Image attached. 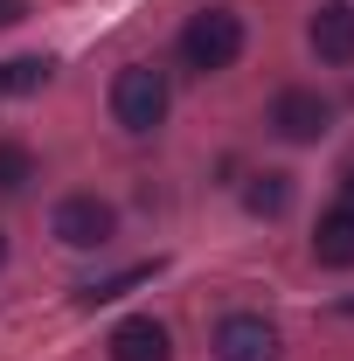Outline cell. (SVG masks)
I'll return each mask as SVG.
<instances>
[{"instance_id": "6da1fadb", "label": "cell", "mask_w": 354, "mask_h": 361, "mask_svg": "<svg viewBox=\"0 0 354 361\" xmlns=\"http://www.w3.org/2000/svg\"><path fill=\"white\" fill-rule=\"evenodd\" d=\"M243 56V14L236 7H209V14H195L188 28H181V63L188 70H202V77H216Z\"/></svg>"}, {"instance_id": "7a4b0ae2", "label": "cell", "mask_w": 354, "mask_h": 361, "mask_svg": "<svg viewBox=\"0 0 354 361\" xmlns=\"http://www.w3.org/2000/svg\"><path fill=\"white\" fill-rule=\"evenodd\" d=\"M111 118H118L126 133H153V126L167 118V77H160L153 63H126V70L111 77Z\"/></svg>"}, {"instance_id": "3957f363", "label": "cell", "mask_w": 354, "mask_h": 361, "mask_svg": "<svg viewBox=\"0 0 354 361\" xmlns=\"http://www.w3.org/2000/svg\"><path fill=\"white\" fill-rule=\"evenodd\" d=\"M49 229H56V243H70V250H97V243H111L118 216H111V202H97V195H63L56 216H49Z\"/></svg>"}, {"instance_id": "277c9868", "label": "cell", "mask_w": 354, "mask_h": 361, "mask_svg": "<svg viewBox=\"0 0 354 361\" xmlns=\"http://www.w3.org/2000/svg\"><path fill=\"white\" fill-rule=\"evenodd\" d=\"M216 361H278V326L264 313H229L216 326Z\"/></svg>"}, {"instance_id": "5b68a950", "label": "cell", "mask_w": 354, "mask_h": 361, "mask_svg": "<svg viewBox=\"0 0 354 361\" xmlns=\"http://www.w3.org/2000/svg\"><path fill=\"white\" fill-rule=\"evenodd\" d=\"M326 97L319 90H278V104H271V133L278 139H292V146H306V139L326 133Z\"/></svg>"}, {"instance_id": "8992f818", "label": "cell", "mask_w": 354, "mask_h": 361, "mask_svg": "<svg viewBox=\"0 0 354 361\" xmlns=\"http://www.w3.org/2000/svg\"><path fill=\"white\" fill-rule=\"evenodd\" d=\"M111 361H174V341L153 313H133L111 326Z\"/></svg>"}, {"instance_id": "52a82bcc", "label": "cell", "mask_w": 354, "mask_h": 361, "mask_svg": "<svg viewBox=\"0 0 354 361\" xmlns=\"http://www.w3.org/2000/svg\"><path fill=\"white\" fill-rule=\"evenodd\" d=\"M312 56L334 63V70L354 63V7H348V0H326V7L312 14Z\"/></svg>"}, {"instance_id": "ba28073f", "label": "cell", "mask_w": 354, "mask_h": 361, "mask_svg": "<svg viewBox=\"0 0 354 361\" xmlns=\"http://www.w3.org/2000/svg\"><path fill=\"white\" fill-rule=\"evenodd\" d=\"M312 264H326V271H354V209H326L319 216V229H312Z\"/></svg>"}, {"instance_id": "9c48e42d", "label": "cell", "mask_w": 354, "mask_h": 361, "mask_svg": "<svg viewBox=\"0 0 354 361\" xmlns=\"http://www.w3.org/2000/svg\"><path fill=\"white\" fill-rule=\"evenodd\" d=\"M153 271H160V257H153V264H126V271H111V278H97V285H77V306H111V299H126V292H133V285H146V278H153Z\"/></svg>"}, {"instance_id": "30bf717a", "label": "cell", "mask_w": 354, "mask_h": 361, "mask_svg": "<svg viewBox=\"0 0 354 361\" xmlns=\"http://www.w3.org/2000/svg\"><path fill=\"white\" fill-rule=\"evenodd\" d=\"M49 84V56H7L0 63V97H28Z\"/></svg>"}, {"instance_id": "8fae6325", "label": "cell", "mask_w": 354, "mask_h": 361, "mask_svg": "<svg viewBox=\"0 0 354 361\" xmlns=\"http://www.w3.org/2000/svg\"><path fill=\"white\" fill-rule=\"evenodd\" d=\"M243 209H250V216H285V209H292V174H257L243 188Z\"/></svg>"}, {"instance_id": "7c38bea8", "label": "cell", "mask_w": 354, "mask_h": 361, "mask_svg": "<svg viewBox=\"0 0 354 361\" xmlns=\"http://www.w3.org/2000/svg\"><path fill=\"white\" fill-rule=\"evenodd\" d=\"M28 180H35V153L21 139H0V195H21Z\"/></svg>"}, {"instance_id": "4fadbf2b", "label": "cell", "mask_w": 354, "mask_h": 361, "mask_svg": "<svg viewBox=\"0 0 354 361\" xmlns=\"http://www.w3.org/2000/svg\"><path fill=\"white\" fill-rule=\"evenodd\" d=\"M21 14H28V0H0V28H14Z\"/></svg>"}, {"instance_id": "5bb4252c", "label": "cell", "mask_w": 354, "mask_h": 361, "mask_svg": "<svg viewBox=\"0 0 354 361\" xmlns=\"http://www.w3.org/2000/svg\"><path fill=\"white\" fill-rule=\"evenodd\" d=\"M341 209H354V167L341 174Z\"/></svg>"}, {"instance_id": "9a60e30c", "label": "cell", "mask_w": 354, "mask_h": 361, "mask_svg": "<svg viewBox=\"0 0 354 361\" xmlns=\"http://www.w3.org/2000/svg\"><path fill=\"white\" fill-rule=\"evenodd\" d=\"M0 264H7V236H0Z\"/></svg>"}]
</instances>
